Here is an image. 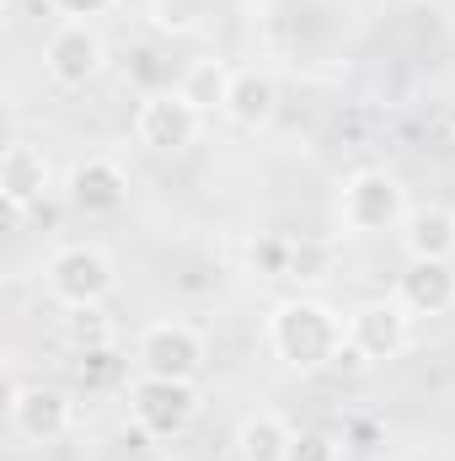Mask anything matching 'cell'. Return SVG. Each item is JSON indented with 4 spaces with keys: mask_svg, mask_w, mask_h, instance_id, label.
<instances>
[{
    "mask_svg": "<svg viewBox=\"0 0 455 461\" xmlns=\"http://www.w3.org/2000/svg\"><path fill=\"white\" fill-rule=\"evenodd\" d=\"M327 268H333V247L300 236L295 241V258H290V279H327Z\"/></svg>",
    "mask_w": 455,
    "mask_h": 461,
    "instance_id": "obj_20",
    "label": "cell"
},
{
    "mask_svg": "<svg viewBox=\"0 0 455 461\" xmlns=\"http://www.w3.org/2000/svg\"><path fill=\"white\" fill-rule=\"evenodd\" d=\"M268 348L290 370L311 375V370L348 359V322L317 295H290L268 312Z\"/></svg>",
    "mask_w": 455,
    "mask_h": 461,
    "instance_id": "obj_1",
    "label": "cell"
},
{
    "mask_svg": "<svg viewBox=\"0 0 455 461\" xmlns=\"http://www.w3.org/2000/svg\"><path fill=\"white\" fill-rule=\"evenodd\" d=\"M397 301L418 317H451L455 312V263H429V258H407L402 279H397Z\"/></svg>",
    "mask_w": 455,
    "mask_h": 461,
    "instance_id": "obj_12",
    "label": "cell"
},
{
    "mask_svg": "<svg viewBox=\"0 0 455 461\" xmlns=\"http://www.w3.org/2000/svg\"><path fill=\"white\" fill-rule=\"evenodd\" d=\"M290 440H295V429L279 413H246L236 424L230 451H236V461H284L290 456Z\"/></svg>",
    "mask_w": 455,
    "mask_h": 461,
    "instance_id": "obj_15",
    "label": "cell"
},
{
    "mask_svg": "<svg viewBox=\"0 0 455 461\" xmlns=\"http://www.w3.org/2000/svg\"><path fill=\"white\" fill-rule=\"evenodd\" d=\"M43 5H54L65 22H97V16H108L118 0H43Z\"/></svg>",
    "mask_w": 455,
    "mask_h": 461,
    "instance_id": "obj_22",
    "label": "cell"
},
{
    "mask_svg": "<svg viewBox=\"0 0 455 461\" xmlns=\"http://www.w3.org/2000/svg\"><path fill=\"white\" fill-rule=\"evenodd\" d=\"M65 339L81 348V354L86 348H108L113 344V322H108L103 306H70L65 312Z\"/></svg>",
    "mask_w": 455,
    "mask_h": 461,
    "instance_id": "obj_18",
    "label": "cell"
},
{
    "mask_svg": "<svg viewBox=\"0 0 455 461\" xmlns=\"http://www.w3.org/2000/svg\"><path fill=\"white\" fill-rule=\"evenodd\" d=\"M113 285H118L113 258H108L103 247H92V241H70V247H59V252L43 263V290H49V301H59L65 312H70V306H103V301L113 295Z\"/></svg>",
    "mask_w": 455,
    "mask_h": 461,
    "instance_id": "obj_4",
    "label": "cell"
},
{
    "mask_svg": "<svg viewBox=\"0 0 455 461\" xmlns=\"http://www.w3.org/2000/svg\"><path fill=\"white\" fill-rule=\"evenodd\" d=\"M204 118L210 113H204L183 86H161V92H150V97L134 108V140H139L145 150H156V156H183V150L199 145Z\"/></svg>",
    "mask_w": 455,
    "mask_h": 461,
    "instance_id": "obj_5",
    "label": "cell"
},
{
    "mask_svg": "<svg viewBox=\"0 0 455 461\" xmlns=\"http://www.w3.org/2000/svg\"><path fill=\"white\" fill-rule=\"evenodd\" d=\"M230 76H236V70H230L226 59H193V65L183 70V81H177V86H183L204 113H215V108H226Z\"/></svg>",
    "mask_w": 455,
    "mask_h": 461,
    "instance_id": "obj_16",
    "label": "cell"
},
{
    "mask_svg": "<svg viewBox=\"0 0 455 461\" xmlns=\"http://www.w3.org/2000/svg\"><path fill=\"white\" fill-rule=\"evenodd\" d=\"M54 188V167L32 140H11L0 156V199L11 204V215H27L43 194Z\"/></svg>",
    "mask_w": 455,
    "mask_h": 461,
    "instance_id": "obj_11",
    "label": "cell"
},
{
    "mask_svg": "<svg viewBox=\"0 0 455 461\" xmlns=\"http://www.w3.org/2000/svg\"><path fill=\"white\" fill-rule=\"evenodd\" d=\"M284 461H343V440L327 429H300L290 440V456Z\"/></svg>",
    "mask_w": 455,
    "mask_h": 461,
    "instance_id": "obj_21",
    "label": "cell"
},
{
    "mask_svg": "<svg viewBox=\"0 0 455 461\" xmlns=\"http://www.w3.org/2000/svg\"><path fill=\"white\" fill-rule=\"evenodd\" d=\"M402 252L407 258H429V263H451L455 258V210L445 204H424V210H407V221L397 230Z\"/></svg>",
    "mask_w": 455,
    "mask_h": 461,
    "instance_id": "obj_14",
    "label": "cell"
},
{
    "mask_svg": "<svg viewBox=\"0 0 455 461\" xmlns=\"http://www.w3.org/2000/svg\"><path fill=\"white\" fill-rule=\"evenodd\" d=\"M5 419H11V435L22 446H54L70 435L76 424V402L65 386H49V381H22L5 402Z\"/></svg>",
    "mask_w": 455,
    "mask_h": 461,
    "instance_id": "obj_9",
    "label": "cell"
},
{
    "mask_svg": "<svg viewBox=\"0 0 455 461\" xmlns=\"http://www.w3.org/2000/svg\"><path fill=\"white\" fill-rule=\"evenodd\" d=\"M407 344H413V312L397 295H375L348 312V359L386 365V359H402Z\"/></svg>",
    "mask_w": 455,
    "mask_h": 461,
    "instance_id": "obj_7",
    "label": "cell"
},
{
    "mask_svg": "<svg viewBox=\"0 0 455 461\" xmlns=\"http://www.w3.org/2000/svg\"><path fill=\"white\" fill-rule=\"evenodd\" d=\"M204 397H199V381H166V375H139L129 386V419L145 440H183L199 419Z\"/></svg>",
    "mask_w": 455,
    "mask_h": 461,
    "instance_id": "obj_3",
    "label": "cell"
},
{
    "mask_svg": "<svg viewBox=\"0 0 455 461\" xmlns=\"http://www.w3.org/2000/svg\"><path fill=\"white\" fill-rule=\"evenodd\" d=\"M210 365V344L193 322L161 317L134 339V370L139 375H166V381H199Z\"/></svg>",
    "mask_w": 455,
    "mask_h": 461,
    "instance_id": "obj_6",
    "label": "cell"
},
{
    "mask_svg": "<svg viewBox=\"0 0 455 461\" xmlns=\"http://www.w3.org/2000/svg\"><path fill=\"white\" fill-rule=\"evenodd\" d=\"M108 70V38L97 32V22H59L43 38V76L59 92H81Z\"/></svg>",
    "mask_w": 455,
    "mask_h": 461,
    "instance_id": "obj_8",
    "label": "cell"
},
{
    "mask_svg": "<svg viewBox=\"0 0 455 461\" xmlns=\"http://www.w3.org/2000/svg\"><path fill=\"white\" fill-rule=\"evenodd\" d=\"M338 221L353 236H386L407 221V188L386 167H359L338 188Z\"/></svg>",
    "mask_w": 455,
    "mask_h": 461,
    "instance_id": "obj_2",
    "label": "cell"
},
{
    "mask_svg": "<svg viewBox=\"0 0 455 461\" xmlns=\"http://www.w3.org/2000/svg\"><path fill=\"white\" fill-rule=\"evenodd\" d=\"M81 381H86V392H129V359L118 354L113 344L108 348H86L81 354Z\"/></svg>",
    "mask_w": 455,
    "mask_h": 461,
    "instance_id": "obj_17",
    "label": "cell"
},
{
    "mask_svg": "<svg viewBox=\"0 0 455 461\" xmlns=\"http://www.w3.org/2000/svg\"><path fill=\"white\" fill-rule=\"evenodd\" d=\"M65 199H70V210H81V215H118V210L129 204V172L118 167L113 156H86V161L70 167Z\"/></svg>",
    "mask_w": 455,
    "mask_h": 461,
    "instance_id": "obj_10",
    "label": "cell"
},
{
    "mask_svg": "<svg viewBox=\"0 0 455 461\" xmlns=\"http://www.w3.org/2000/svg\"><path fill=\"white\" fill-rule=\"evenodd\" d=\"M290 258H295V236H257L246 247V263L257 279H290Z\"/></svg>",
    "mask_w": 455,
    "mask_h": 461,
    "instance_id": "obj_19",
    "label": "cell"
},
{
    "mask_svg": "<svg viewBox=\"0 0 455 461\" xmlns=\"http://www.w3.org/2000/svg\"><path fill=\"white\" fill-rule=\"evenodd\" d=\"M220 113H226L236 129H268L273 113H279V81H273L268 70H257V65H252V70H236Z\"/></svg>",
    "mask_w": 455,
    "mask_h": 461,
    "instance_id": "obj_13",
    "label": "cell"
}]
</instances>
